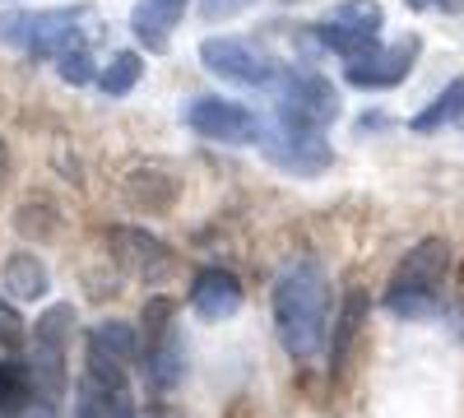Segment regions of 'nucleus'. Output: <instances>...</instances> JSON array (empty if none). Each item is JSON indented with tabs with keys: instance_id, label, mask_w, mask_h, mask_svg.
I'll list each match as a JSON object with an SVG mask.
<instances>
[{
	"instance_id": "f257e3e1",
	"label": "nucleus",
	"mask_w": 464,
	"mask_h": 418,
	"mask_svg": "<svg viewBox=\"0 0 464 418\" xmlns=\"http://www.w3.org/2000/svg\"><path fill=\"white\" fill-rule=\"evenodd\" d=\"M330 275L316 256H293L275 279V335L288 358L312 363L325 345Z\"/></svg>"
},
{
	"instance_id": "f03ea898",
	"label": "nucleus",
	"mask_w": 464,
	"mask_h": 418,
	"mask_svg": "<svg viewBox=\"0 0 464 418\" xmlns=\"http://www.w3.org/2000/svg\"><path fill=\"white\" fill-rule=\"evenodd\" d=\"M455 265V247L446 238H422L418 247H409V256L395 265L391 284H385V312L400 321H428L441 307V284L450 279Z\"/></svg>"
},
{
	"instance_id": "7ed1b4c3",
	"label": "nucleus",
	"mask_w": 464,
	"mask_h": 418,
	"mask_svg": "<svg viewBox=\"0 0 464 418\" xmlns=\"http://www.w3.org/2000/svg\"><path fill=\"white\" fill-rule=\"evenodd\" d=\"M89 10L84 5H56V10H14L0 19V43L19 47L24 56L37 61H61L65 52L84 47L89 33Z\"/></svg>"
},
{
	"instance_id": "20e7f679",
	"label": "nucleus",
	"mask_w": 464,
	"mask_h": 418,
	"mask_svg": "<svg viewBox=\"0 0 464 418\" xmlns=\"http://www.w3.org/2000/svg\"><path fill=\"white\" fill-rule=\"evenodd\" d=\"M70 335H74V307L70 302L47 307L43 316H37V326H33V349H28L24 367H28L33 395H43L47 404H56L65 395V382H70V372H65Z\"/></svg>"
},
{
	"instance_id": "39448f33",
	"label": "nucleus",
	"mask_w": 464,
	"mask_h": 418,
	"mask_svg": "<svg viewBox=\"0 0 464 418\" xmlns=\"http://www.w3.org/2000/svg\"><path fill=\"white\" fill-rule=\"evenodd\" d=\"M200 61L209 74H218V80L227 84H246V89H279L284 84V65L260 52L256 43H246V37H232V33H214L200 43Z\"/></svg>"
},
{
	"instance_id": "423d86ee",
	"label": "nucleus",
	"mask_w": 464,
	"mask_h": 418,
	"mask_svg": "<svg viewBox=\"0 0 464 418\" xmlns=\"http://www.w3.org/2000/svg\"><path fill=\"white\" fill-rule=\"evenodd\" d=\"M130 367L102 349H84V376L74 391V418H135Z\"/></svg>"
},
{
	"instance_id": "0eeeda50",
	"label": "nucleus",
	"mask_w": 464,
	"mask_h": 418,
	"mask_svg": "<svg viewBox=\"0 0 464 418\" xmlns=\"http://www.w3.org/2000/svg\"><path fill=\"white\" fill-rule=\"evenodd\" d=\"M381 24H385V10L376 5V0H339L334 10H325L312 33H316V43L343 61H353L362 52L376 47V37H381Z\"/></svg>"
},
{
	"instance_id": "6e6552de",
	"label": "nucleus",
	"mask_w": 464,
	"mask_h": 418,
	"mask_svg": "<svg viewBox=\"0 0 464 418\" xmlns=\"http://www.w3.org/2000/svg\"><path fill=\"white\" fill-rule=\"evenodd\" d=\"M339 117L334 84L316 70H288L279 84V122L302 126V131H325Z\"/></svg>"
},
{
	"instance_id": "1a4fd4ad",
	"label": "nucleus",
	"mask_w": 464,
	"mask_h": 418,
	"mask_svg": "<svg viewBox=\"0 0 464 418\" xmlns=\"http://www.w3.org/2000/svg\"><path fill=\"white\" fill-rule=\"evenodd\" d=\"M260 154L275 168H284L288 177H321L330 168V159H334L330 144L321 140V131H302V126H284V122L265 126Z\"/></svg>"
},
{
	"instance_id": "9d476101",
	"label": "nucleus",
	"mask_w": 464,
	"mask_h": 418,
	"mask_svg": "<svg viewBox=\"0 0 464 418\" xmlns=\"http://www.w3.org/2000/svg\"><path fill=\"white\" fill-rule=\"evenodd\" d=\"M418 52H422V37L409 33V37H400V43H391V47H372V52H362L353 61H343V80L353 89H367V93L395 89V84L409 80V70L418 65Z\"/></svg>"
},
{
	"instance_id": "9b49d317",
	"label": "nucleus",
	"mask_w": 464,
	"mask_h": 418,
	"mask_svg": "<svg viewBox=\"0 0 464 418\" xmlns=\"http://www.w3.org/2000/svg\"><path fill=\"white\" fill-rule=\"evenodd\" d=\"M186 126L218 144H260L265 135V122L256 112L242 102H227V98H196L186 107Z\"/></svg>"
},
{
	"instance_id": "f8f14e48",
	"label": "nucleus",
	"mask_w": 464,
	"mask_h": 418,
	"mask_svg": "<svg viewBox=\"0 0 464 418\" xmlns=\"http://www.w3.org/2000/svg\"><path fill=\"white\" fill-rule=\"evenodd\" d=\"M107 242H111V256L121 260L135 279H144V284L168 279V270H172V251H168L163 238L144 233V228H111Z\"/></svg>"
},
{
	"instance_id": "ddd939ff",
	"label": "nucleus",
	"mask_w": 464,
	"mask_h": 418,
	"mask_svg": "<svg viewBox=\"0 0 464 418\" xmlns=\"http://www.w3.org/2000/svg\"><path fill=\"white\" fill-rule=\"evenodd\" d=\"M242 279L223 270V265H209V270L196 275V284H190V312L205 316V321H227V316H237L242 312Z\"/></svg>"
},
{
	"instance_id": "4468645a",
	"label": "nucleus",
	"mask_w": 464,
	"mask_h": 418,
	"mask_svg": "<svg viewBox=\"0 0 464 418\" xmlns=\"http://www.w3.org/2000/svg\"><path fill=\"white\" fill-rule=\"evenodd\" d=\"M144 376L153 391H177L181 376H186V339L181 330H163L159 339H149V354H144Z\"/></svg>"
},
{
	"instance_id": "2eb2a0df",
	"label": "nucleus",
	"mask_w": 464,
	"mask_h": 418,
	"mask_svg": "<svg viewBox=\"0 0 464 418\" xmlns=\"http://www.w3.org/2000/svg\"><path fill=\"white\" fill-rule=\"evenodd\" d=\"M190 0H140V5L130 10V28L135 37L149 47V52H163L172 43V28L181 24Z\"/></svg>"
},
{
	"instance_id": "dca6fc26",
	"label": "nucleus",
	"mask_w": 464,
	"mask_h": 418,
	"mask_svg": "<svg viewBox=\"0 0 464 418\" xmlns=\"http://www.w3.org/2000/svg\"><path fill=\"white\" fill-rule=\"evenodd\" d=\"M459 112H464V74H459V80H450L422 112H413V117H409V131H413V135H437L441 126L459 122Z\"/></svg>"
},
{
	"instance_id": "f3484780",
	"label": "nucleus",
	"mask_w": 464,
	"mask_h": 418,
	"mask_svg": "<svg viewBox=\"0 0 464 418\" xmlns=\"http://www.w3.org/2000/svg\"><path fill=\"white\" fill-rule=\"evenodd\" d=\"M5 288L24 302H37L47 288H52V275H47V265L37 260V251H14L5 260Z\"/></svg>"
},
{
	"instance_id": "a211bd4d",
	"label": "nucleus",
	"mask_w": 464,
	"mask_h": 418,
	"mask_svg": "<svg viewBox=\"0 0 464 418\" xmlns=\"http://www.w3.org/2000/svg\"><path fill=\"white\" fill-rule=\"evenodd\" d=\"M362 321H367V293H362V288H348L343 307H339V316H334V335H330V358H334V367L348 358L353 339L362 335Z\"/></svg>"
},
{
	"instance_id": "6ab92c4d",
	"label": "nucleus",
	"mask_w": 464,
	"mask_h": 418,
	"mask_svg": "<svg viewBox=\"0 0 464 418\" xmlns=\"http://www.w3.org/2000/svg\"><path fill=\"white\" fill-rule=\"evenodd\" d=\"M89 349H102V354H111L116 363L135 367V358H140V335H135L126 321H98V326L89 330Z\"/></svg>"
},
{
	"instance_id": "aec40b11",
	"label": "nucleus",
	"mask_w": 464,
	"mask_h": 418,
	"mask_svg": "<svg viewBox=\"0 0 464 418\" xmlns=\"http://www.w3.org/2000/svg\"><path fill=\"white\" fill-rule=\"evenodd\" d=\"M28 395H33V382H28L24 358H0V418L24 409Z\"/></svg>"
},
{
	"instance_id": "412c9836",
	"label": "nucleus",
	"mask_w": 464,
	"mask_h": 418,
	"mask_svg": "<svg viewBox=\"0 0 464 418\" xmlns=\"http://www.w3.org/2000/svg\"><path fill=\"white\" fill-rule=\"evenodd\" d=\"M140 70H144V61H140L135 52H116V56L107 61V70L98 74V84H102L107 98H121V93H130V89L140 84Z\"/></svg>"
},
{
	"instance_id": "4be33fe9",
	"label": "nucleus",
	"mask_w": 464,
	"mask_h": 418,
	"mask_svg": "<svg viewBox=\"0 0 464 418\" xmlns=\"http://www.w3.org/2000/svg\"><path fill=\"white\" fill-rule=\"evenodd\" d=\"M24 316H19V307L10 297H0V349H19L24 345Z\"/></svg>"
},
{
	"instance_id": "5701e85b",
	"label": "nucleus",
	"mask_w": 464,
	"mask_h": 418,
	"mask_svg": "<svg viewBox=\"0 0 464 418\" xmlns=\"http://www.w3.org/2000/svg\"><path fill=\"white\" fill-rule=\"evenodd\" d=\"M56 70H61V80L65 84H89L93 80V56L80 47V52H65L61 61H56Z\"/></svg>"
},
{
	"instance_id": "b1692460",
	"label": "nucleus",
	"mask_w": 464,
	"mask_h": 418,
	"mask_svg": "<svg viewBox=\"0 0 464 418\" xmlns=\"http://www.w3.org/2000/svg\"><path fill=\"white\" fill-rule=\"evenodd\" d=\"M409 10H437V15H464V0H404Z\"/></svg>"
},
{
	"instance_id": "393cba45",
	"label": "nucleus",
	"mask_w": 464,
	"mask_h": 418,
	"mask_svg": "<svg viewBox=\"0 0 464 418\" xmlns=\"http://www.w3.org/2000/svg\"><path fill=\"white\" fill-rule=\"evenodd\" d=\"M5 418H56V409H52L47 400H43V404H33V400H28L24 409H14V413H5Z\"/></svg>"
},
{
	"instance_id": "a878e982",
	"label": "nucleus",
	"mask_w": 464,
	"mask_h": 418,
	"mask_svg": "<svg viewBox=\"0 0 464 418\" xmlns=\"http://www.w3.org/2000/svg\"><path fill=\"white\" fill-rule=\"evenodd\" d=\"M242 5V0H205V10L209 15H218V10H237Z\"/></svg>"
},
{
	"instance_id": "bb28decb",
	"label": "nucleus",
	"mask_w": 464,
	"mask_h": 418,
	"mask_svg": "<svg viewBox=\"0 0 464 418\" xmlns=\"http://www.w3.org/2000/svg\"><path fill=\"white\" fill-rule=\"evenodd\" d=\"M0 181H10V149H5V140H0Z\"/></svg>"
}]
</instances>
